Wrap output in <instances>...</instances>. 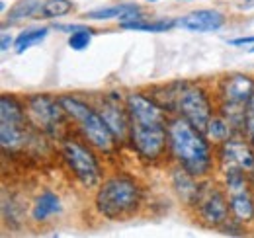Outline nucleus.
Here are the masks:
<instances>
[{"mask_svg":"<svg viewBox=\"0 0 254 238\" xmlns=\"http://www.w3.org/2000/svg\"><path fill=\"white\" fill-rule=\"evenodd\" d=\"M168 152L178 166L195 178H205L213 170V150L207 135L180 116L168 119Z\"/></svg>","mask_w":254,"mask_h":238,"instance_id":"nucleus-1","label":"nucleus"},{"mask_svg":"<svg viewBox=\"0 0 254 238\" xmlns=\"http://www.w3.org/2000/svg\"><path fill=\"white\" fill-rule=\"evenodd\" d=\"M151 96L168 114L184 118L203 133L207 129L209 119L215 116L209 94L193 82H174L162 86V92H153Z\"/></svg>","mask_w":254,"mask_h":238,"instance_id":"nucleus-2","label":"nucleus"},{"mask_svg":"<svg viewBox=\"0 0 254 238\" xmlns=\"http://www.w3.org/2000/svg\"><path fill=\"white\" fill-rule=\"evenodd\" d=\"M143 203L141 183L126 172L106 178L96 191L94 205L98 213L110 221H124L135 217Z\"/></svg>","mask_w":254,"mask_h":238,"instance_id":"nucleus-3","label":"nucleus"},{"mask_svg":"<svg viewBox=\"0 0 254 238\" xmlns=\"http://www.w3.org/2000/svg\"><path fill=\"white\" fill-rule=\"evenodd\" d=\"M59 100L63 104L68 119H72L76 123L82 139L90 147H94L102 154H114L118 147H122L96 108H92L90 104H86L84 100H80L76 96H61Z\"/></svg>","mask_w":254,"mask_h":238,"instance_id":"nucleus-4","label":"nucleus"},{"mask_svg":"<svg viewBox=\"0 0 254 238\" xmlns=\"http://www.w3.org/2000/svg\"><path fill=\"white\" fill-rule=\"evenodd\" d=\"M168 119L170 118H129V143L139 158L157 162L166 154Z\"/></svg>","mask_w":254,"mask_h":238,"instance_id":"nucleus-5","label":"nucleus"},{"mask_svg":"<svg viewBox=\"0 0 254 238\" xmlns=\"http://www.w3.org/2000/svg\"><path fill=\"white\" fill-rule=\"evenodd\" d=\"M30 119L26 116L24 102H20L16 96L2 94L0 98V145L2 150L16 152L22 150L30 141Z\"/></svg>","mask_w":254,"mask_h":238,"instance_id":"nucleus-6","label":"nucleus"},{"mask_svg":"<svg viewBox=\"0 0 254 238\" xmlns=\"http://www.w3.org/2000/svg\"><path fill=\"white\" fill-rule=\"evenodd\" d=\"M92 149L94 147H90L88 143H82L72 137H66L61 143V154L68 170L86 189L102 183V168Z\"/></svg>","mask_w":254,"mask_h":238,"instance_id":"nucleus-7","label":"nucleus"},{"mask_svg":"<svg viewBox=\"0 0 254 238\" xmlns=\"http://www.w3.org/2000/svg\"><path fill=\"white\" fill-rule=\"evenodd\" d=\"M26 116L30 119V125L41 135H59L64 123L66 112L59 98H53L49 94H35L28 96L24 102Z\"/></svg>","mask_w":254,"mask_h":238,"instance_id":"nucleus-8","label":"nucleus"},{"mask_svg":"<svg viewBox=\"0 0 254 238\" xmlns=\"http://www.w3.org/2000/svg\"><path fill=\"white\" fill-rule=\"evenodd\" d=\"M195 215L197 219L211 227V229H219L225 221H229L231 215V207H229V197L227 191L221 189L217 183L213 181H203L199 187V195L193 203Z\"/></svg>","mask_w":254,"mask_h":238,"instance_id":"nucleus-9","label":"nucleus"},{"mask_svg":"<svg viewBox=\"0 0 254 238\" xmlns=\"http://www.w3.org/2000/svg\"><path fill=\"white\" fill-rule=\"evenodd\" d=\"M225 191L229 197L231 215L241 223L254 221V191L247 172L233 170L225 172Z\"/></svg>","mask_w":254,"mask_h":238,"instance_id":"nucleus-10","label":"nucleus"},{"mask_svg":"<svg viewBox=\"0 0 254 238\" xmlns=\"http://www.w3.org/2000/svg\"><path fill=\"white\" fill-rule=\"evenodd\" d=\"M217 164L223 174L233 170L251 174L254 170V147L241 135L231 137L217 147Z\"/></svg>","mask_w":254,"mask_h":238,"instance_id":"nucleus-11","label":"nucleus"},{"mask_svg":"<svg viewBox=\"0 0 254 238\" xmlns=\"http://www.w3.org/2000/svg\"><path fill=\"white\" fill-rule=\"evenodd\" d=\"M98 112L102 114V118L108 123V127L112 129V133L116 135L120 145L129 141L131 121H129V114H127L126 108V98L122 100V96L118 92H106L100 100Z\"/></svg>","mask_w":254,"mask_h":238,"instance_id":"nucleus-12","label":"nucleus"},{"mask_svg":"<svg viewBox=\"0 0 254 238\" xmlns=\"http://www.w3.org/2000/svg\"><path fill=\"white\" fill-rule=\"evenodd\" d=\"M217 96L221 104H235L247 108L254 100V78L249 74H227L219 82Z\"/></svg>","mask_w":254,"mask_h":238,"instance_id":"nucleus-13","label":"nucleus"},{"mask_svg":"<svg viewBox=\"0 0 254 238\" xmlns=\"http://www.w3.org/2000/svg\"><path fill=\"white\" fill-rule=\"evenodd\" d=\"M225 16L219 10L213 8H199L190 14L178 18V26L188 31L195 33H209V31H219L225 26Z\"/></svg>","mask_w":254,"mask_h":238,"instance_id":"nucleus-14","label":"nucleus"},{"mask_svg":"<svg viewBox=\"0 0 254 238\" xmlns=\"http://www.w3.org/2000/svg\"><path fill=\"white\" fill-rule=\"evenodd\" d=\"M170 179H172L174 191H176V195L182 199V203L193 207V203H195V199H197V195H199V187H201L199 178H195L193 174H190L186 168L176 166V168H172Z\"/></svg>","mask_w":254,"mask_h":238,"instance_id":"nucleus-15","label":"nucleus"},{"mask_svg":"<svg viewBox=\"0 0 254 238\" xmlns=\"http://www.w3.org/2000/svg\"><path fill=\"white\" fill-rule=\"evenodd\" d=\"M61 213V197L53 191H43L41 195L35 197L32 207V219L37 223H43L51 219L53 215Z\"/></svg>","mask_w":254,"mask_h":238,"instance_id":"nucleus-16","label":"nucleus"},{"mask_svg":"<svg viewBox=\"0 0 254 238\" xmlns=\"http://www.w3.org/2000/svg\"><path fill=\"white\" fill-rule=\"evenodd\" d=\"M205 135H207L209 141L221 145V143H225V141H229L231 137H237V131L233 129V125L223 118L221 114H215L213 118L209 119V123H207Z\"/></svg>","mask_w":254,"mask_h":238,"instance_id":"nucleus-17","label":"nucleus"},{"mask_svg":"<svg viewBox=\"0 0 254 238\" xmlns=\"http://www.w3.org/2000/svg\"><path fill=\"white\" fill-rule=\"evenodd\" d=\"M120 26H122L124 30L160 33V31H168V30H172L174 26H178V20H155V22H149V20H145V18H135V20L120 22Z\"/></svg>","mask_w":254,"mask_h":238,"instance_id":"nucleus-18","label":"nucleus"},{"mask_svg":"<svg viewBox=\"0 0 254 238\" xmlns=\"http://www.w3.org/2000/svg\"><path fill=\"white\" fill-rule=\"evenodd\" d=\"M141 10L135 2H122V4H114V6H108V8H100V10H92L86 14L88 20H96V22H102V20H122L126 14L129 12H137Z\"/></svg>","mask_w":254,"mask_h":238,"instance_id":"nucleus-19","label":"nucleus"},{"mask_svg":"<svg viewBox=\"0 0 254 238\" xmlns=\"http://www.w3.org/2000/svg\"><path fill=\"white\" fill-rule=\"evenodd\" d=\"M47 35H49V28H28V30L20 31V35L16 37L14 49H16L18 55H22L28 49H32L33 45L41 43Z\"/></svg>","mask_w":254,"mask_h":238,"instance_id":"nucleus-20","label":"nucleus"},{"mask_svg":"<svg viewBox=\"0 0 254 238\" xmlns=\"http://www.w3.org/2000/svg\"><path fill=\"white\" fill-rule=\"evenodd\" d=\"M74 4L70 0H43L39 4L37 16L47 18V20H55V18H63L68 12H72Z\"/></svg>","mask_w":254,"mask_h":238,"instance_id":"nucleus-21","label":"nucleus"},{"mask_svg":"<svg viewBox=\"0 0 254 238\" xmlns=\"http://www.w3.org/2000/svg\"><path fill=\"white\" fill-rule=\"evenodd\" d=\"M39 0H18L12 8H10V12H8V20L10 22H20V20H26L28 16H32V14H37V10H39Z\"/></svg>","mask_w":254,"mask_h":238,"instance_id":"nucleus-22","label":"nucleus"},{"mask_svg":"<svg viewBox=\"0 0 254 238\" xmlns=\"http://www.w3.org/2000/svg\"><path fill=\"white\" fill-rule=\"evenodd\" d=\"M92 30L90 28H84V26H78L74 31H70V37H68V47L72 51H84L90 43H92Z\"/></svg>","mask_w":254,"mask_h":238,"instance_id":"nucleus-23","label":"nucleus"},{"mask_svg":"<svg viewBox=\"0 0 254 238\" xmlns=\"http://www.w3.org/2000/svg\"><path fill=\"white\" fill-rule=\"evenodd\" d=\"M243 225L245 223H241L235 217H231L229 221H225L221 227H219V231H221L223 235H229V237H243L245 235V227Z\"/></svg>","mask_w":254,"mask_h":238,"instance_id":"nucleus-24","label":"nucleus"},{"mask_svg":"<svg viewBox=\"0 0 254 238\" xmlns=\"http://www.w3.org/2000/svg\"><path fill=\"white\" fill-rule=\"evenodd\" d=\"M245 137L254 147V100L247 106V118H245Z\"/></svg>","mask_w":254,"mask_h":238,"instance_id":"nucleus-25","label":"nucleus"},{"mask_svg":"<svg viewBox=\"0 0 254 238\" xmlns=\"http://www.w3.org/2000/svg\"><path fill=\"white\" fill-rule=\"evenodd\" d=\"M254 43V35L249 37H235V39H229V45L233 47H243V45H253Z\"/></svg>","mask_w":254,"mask_h":238,"instance_id":"nucleus-26","label":"nucleus"},{"mask_svg":"<svg viewBox=\"0 0 254 238\" xmlns=\"http://www.w3.org/2000/svg\"><path fill=\"white\" fill-rule=\"evenodd\" d=\"M14 43H16V39H14L12 35L2 33V39H0V49H2V51H8V49H10Z\"/></svg>","mask_w":254,"mask_h":238,"instance_id":"nucleus-27","label":"nucleus"},{"mask_svg":"<svg viewBox=\"0 0 254 238\" xmlns=\"http://www.w3.org/2000/svg\"><path fill=\"white\" fill-rule=\"evenodd\" d=\"M249 178H251V183H253V187H254V170L251 172V174H249Z\"/></svg>","mask_w":254,"mask_h":238,"instance_id":"nucleus-28","label":"nucleus"},{"mask_svg":"<svg viewBox=\"0 0 254 238\" xmlns=\"http://www.w3.org/2000/svg\"><path fill=\"white\" fill-rule=\"evenodd\" d=\"M147 2H159V0H147Z\"/></svg>","mask_w":254,"mask_h":238,"instance_id":"nucleus-29","label":"nucleus"},{"mask_svg":"<svg viewBox=\"0 0 254 238\" xmlns=\"http://www.w3.org/2000/svg\"><path fill=\"white\" fill-rule=\"evenodd\" d=\"M180 2H191V0H180Z\"/></svg>","mask_w":254,"mask_h":238,"instance_id":"nucleus-30","label":"nucleus"},{"mask_svg":"<svg viewBox=\"0 0 254 238\" xmlns=\"http://www.w3.org/2000/svg\"><path fill=\"white\" fill-rule=\"evenodd\" d=\"M251 51H253V53H254V47H253V49H251Z\"/></svg>","mask_w":254,"mask_h":238,"instance_id":"nucleus-31","label":"nucleus"}]
</instances>
